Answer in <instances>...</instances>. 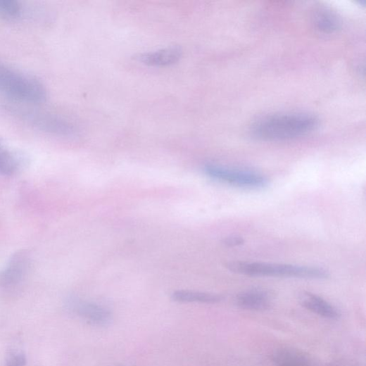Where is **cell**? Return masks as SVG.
<instances>
[{
	"label": "cell",
	"mask_w": 366,
	"mask_h": 366,
	"mask_svg": "<svg viewBox=\"0 0 366 366\" xmlns=\"http://www.w3.org/2000/svg\"><path fill=\"white\" fill-rule=\"evenodd\" d=\"M31 265V258L27 251H20L10 258L6 267L0 272V286L13 287L20 284L26 277Z\"/></svg>",
	"instance_id": "5b68a950"
},
{
	"label": "cell",
	"mask_w": 366,
	"mask_h": 366,
	"mask_svg": "<svg viewBox=\"0 0 366 366\" xmlns=\"http://www.w3.org/2000/svg\"><path fill=\"white\" fill-rule=\"evenodd\" d=\"M210 177L236 187L261 189L268 185V179L256 172L208 164L204 167Z\"/></svg>",
	"instance_id": "277c9868"
},
{
	"label": "cell",
	"mask_w": 366,
	"mask_h": 366,
	"mask_svg": "<svg viewBox=\"0 0 366 366\" xmlns=\"http://www.w3.org/2000/svg\"><path fill=\"white\" fill-rule=\"evenodd\" d=\"M23 15L22 5L15 0H0V18L7 21H16Z\"/></svg>",
	"instance_id": "9a60e30c"
},
{
	"label": "cell",
	"mask_w": 366,
	"mask_h": 366,
	"mask_svg": "<svg viewBox=\"0 0 366 366\" xmlns=\"http://www.w3.org/2000/svg\"><path fill=\"white\" fill-rule=\"evenodd\" d=\"M182 55V49L178 46H173L156 51L139 54L134 57V60L149 66L163 67L176 63Z\"/></svg>",
	"instance_id": "52a82bcc"
},
{
	"label": "cell",
	"mask_w": 366,
	"mask_h": 366,
	"mask_svg": "<svg viewBox=\"0 0 366 366\" xmlns=\"http://www.w3.org/2000/svg\"><path fill=\"white\" fill-rule=\"evenodd\" d=\"M26 357L23 353H16L11 356L6 362V366H25Z\"/></svg>",
	"instance_id": "2e32d148"
},
{
	"label": "cell",
	"mask_w": 366,
	"mask_h": 366,
	"mask_svg": "<svg viewBox=\"0 0 366 366\" xmlns=\"http://www.w3.org/2000/svg\"><path fill=\"white\" fill-rule=\"evenodd\" d=\"M222 244L226 247H236L244 244L243 238L237 236H228L222 240Z\"/></svg>",
	"instance_id": "e0dca14e"
},
{
	"label": "cell",
	"mask_w": 366,
	"mask_h": 366,
	"mask_svg": "<svg viewBox=\"0 0 366 366\" xmlns=\"http://www.w3.org/2000/svg\"><path fill=\"white\" fill-rule=\"evenodd\" d=\"M172 299L179 303H216L220 302L222 298L208 293L179 290L172 293Z\"/></svg>",
	"instance_id": "5bb4252c"
},
{
	"label": "cell",
	"mask_w": 366,
	"mask_h": 366,
	"mask_svg": "<svg viewBox=\"0 0 366 366\" xmlns=\"http://www.w3.org/2000/svg\"><path fill=\"white\" fill-rule=\"evenodd\" d=\"M225 267L233 272L252 277H279L303 279H327L329 271L324 268L287 264L232 261Z\"/></svg>",
	"instance_id": "7a4b0ae2"
},
{
	"label": "cell",
	"mask_w": 366,
	"mask_h": 366,
	"mask_svg": "<svg viewBox=\"0 0 366 366\" xmlns=\"http://www.w3.org/2000/svg\"><path fill=\"white\" fill-rule=\"evenodd\" d=\"M23 115L31 125L44 132L63 136H70L75 133V127L62 118L36 113H23Z\"/></svg>",
	"instance_id": "8992f818"
},
{
	"label": "cell",
	"mask_w": 366,
	"mask_h": 366,
	"mask_svg": "<svg viewBox=\"0 0 366 366\" xmlns=\"http://www.w3.org/2000/svg\"><path fill=\"white\" fill-rule=\"evenodd\" d=\"M272 295L265 290L253 289L245 291L236 296V304L246 310H265L272 304Z\"/></svg>",
	"instance_id": "9c48e42d"
},
{
	"label": "cell",
	"mask_w": 366,
	"mask_h": 366,
	"mask_svg": "<svg viewBox=\"0 0 366 366\" xmlns=\"http://www.w3.org/2000/svg\"><path fill=\"white\" fill-rule=\"evenodd\" d=\"M25 160L22 155L11 150L0 141V175L12 176L23 168Z\"/></svg>",
	"instance_id": "7c38bea8"
},
{
	"label": "cell",
	"mask_w": 366,
	"mask_h": 366,
	"mask_svg": "<svg viewBox=\"0 0 366 366\" xmlns=\"http://www.w3.org/2000/svg\"><path fill=\"white\" fill-rule=\"evenodd\" d=\"M299 301L307 310L322 317L329 319H339L340 311L326 300L310 292H302L299 296Z\"/></svg>",
	"instance_id": "ba28073f"
},
{
	"label": "cell",
	"mask_w": 366,
	"mask_h": 366,
	"mask_svg": "<svg viewBox=\"0 0 366 366\" xmlns=\"http://www.w3.org/2000/svg\"><path fill=\"white\" fill-rule=\"evenodd\" d=\"M0 94L26 104H40L48 98L44 85L0 61Z\"/></svg>",
	"instance_id": "3957f363"
},
{
	"label": "cell",
	"mask_w": 366,
	"mask_h": 366,
	"mask_svg": "<svg viewBox=\"0 0 366 366\" xmlns=\"http://www.w3.org/2000/svg\"><path fill=\"white\" fill-rule=\"evenodd\" d=\"M77 310L80 315L92 325L106 326L112 320L111 312L106 307L95 303H80Z\"/></svg>",
	"instance_id": "30bf717a"
},
{
	"label": "cell",
	"mask_w": 366,
	"mask_h": 366,
	"mask_svg": "<svg viewBox=\"0 0 366 366\" xmlns=\"http://www.w3.org/2000/svg\"><path fill=\"white\" fill-rule=\"evenodd\" d=\"M319 120L303 113H287L263 118L255 122L251 129L253 139L264 142L287 141L299 139L314 131Z\"/></svg>",
	"instance_id": "6da1fadb"
},
{
	"label": "cell",
	"mask_w": 366,
	"mask_h": 366,
	"mask_svg": "<svg viewBox=\"0 0 366 366\" xmlns=\"http://www.w3.org/2000/svg\"><path fill=\"white\" fill-rule=\"evenodd\" d=\"M311 23L315 30L323 34H333L341 27L337 14L325 7L317 8L312 13Z\"/></svg>",
	"instance_id": "8fae6325"
},
{
	"label": "cell",
	"mask_w": 366,
	"mask_h": 366,
	"mask_svg": "<svg viewBox=\"0 0 366 366\" xmlns=\"http://www.w3.org/2000/svg\"><path fill=\"white\" fill-rule=\"evenodd\" d=\"M272 360L279 366H310L308 357L295 349H280L274 353Z\"/></svg>",
	"instance_id": "4fadbf2b"
}]
</instances>
